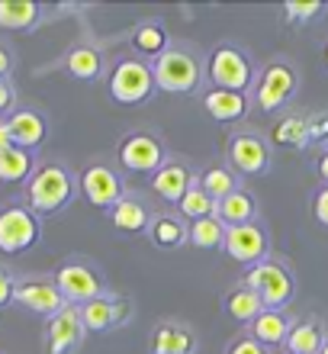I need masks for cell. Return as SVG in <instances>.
I'll list each match as a JSON object with an SVG mask.
<instances>
[{"mask_svg":"<svg viewBox=\"0 0 328 354\" xmlns=\"http://www.w3.org/2000/svg\"><path fill=\"white\" fill-rule=\"evenodd\" d=\"M77 194V177L58 165V161H46L32 171L26 180V203L36 216H52L58 209H65Z\"/></svg>","mask_w":328,"mask_h":354,"instance_id":"6da1fadb","label":"cell"},{"mask_svg":"<svg viewBox=\"0 0 328 354\" xmlns=\"http://www.w3.org/2000/svg\"><path fill=\"white\" fill-rule=\"evenodd\" d=\"M65 71L71 77H77V81H97V77L104 75V55H100V48L87 46V42L75 46L65 55Z\"/></svg>","mask_w":328,"mask_h":354,"instance_id":"484cf974","label":"cell"},{"mask_svg":"<svg viewBox=\"0 0 328 354\" xmlns=\"http://www.w3.org/2000/svg\"><path fill=\"white\" fill-rule=\"evenodd\" d=\"M296 319H290L287 309H264L261 316L248 326V335L264 348H283L290 338V328Z\"/></svg>","mask_w":328,"mask_h":354,"instance_id":"ac0fdd59","label":"cell"},{"mask_svg":"<svg viewBox=\"0 0 328 354\" xmlns=\"http://www.w3.org/2000/svg\"><path fill=\"white\" fill-rule=\"evenodd\" d=\"M23 309L36 313V316H58L68 306V299L61 297L55 277H29L23 283H17V297H13Z\"/></svg>","mask_w":328,"mask_h":354,"instance_id":"4fadbf2b","label":"cell"},{"mask_svg":"<svg viewBox=\"0 0 328 354\" xmlns=\"http://www.w3.org/2000/svg\"><path fill=\"white\" fill-rule=\"evenodd\" d=\"M225 354H267V348L258 345L251 335H238L232 345L225 348Z\"/></svg>","mask_w":328,"mask_h":354,"instance_id":"d590c367","label":"cell"},{"mask_svg":"<svg viewBox=\"0 0 328 354\" xmlns=\"http://www.w3.org/2000/svg\"><path fill=\"white\" fill-rule=\"evenodd\" d=\"M187 232H190V223L180 213H155L151 216L148 235L158 248H180V245H187Z\"/></svg>","mask_w":328,"mask_h":354,"instance_id":"7402d4cb","label":"cell"},{"mask_svg":"<svg viewBox=\"0 0 328 354\" xmlns=\"http://www.w3.org/2000/svg\"><path fill=\"white\" fill-rule=\"evenodd\" d=\"M87 328L81 322V309L77 306H65L58 316L48 319L46 326V348L48 354H71L81 348Z\"/></svg>","mask_w":328,"mask_h":354,"instance_id":"5bb4252c","label":"cell"},{"mask_svg":"<svg viewBox=\"0 0 328 354\" xmlns=\"http://www.w3.org/2000/svg\"><path fill=\"white\" fill-rule=\"evenodd\" d=\"M32 155L26 149H17V145H10V149L0 151V180L3 184H17V180H29L32 177Z\"/></svg>","mask_w":328,"mask_h":354,"instance_id":"4dcf8cb0","label":"cell"},{"mask_svg":"<svg viewBox=\"0 0 328 354\" xmlns=\"http://www.w3.org/2000/svg\"><path fill=\"white\" fill-rule=\"evenodd\" d=\"M325 65H328V46H325Z\"/></svg>","mask_w":328,"mask_h":354,"instance_id":"ee69618b","label":"cell"},{"mask_svg":"<svg viewBox=\"0 0 328 354\" xmlns=\"http://www.w3.org/2000/svg\"><path fill=\"white\" fill-rule=\"evenodd\" d=\"M325 13V3L322 0H287L283 3V17L290 19L293 26H306L309 19L322 17Z\"/></svg>","mask_w":328,"mask_h":354,"instance_id":"836d02e7","label":"cell"},{"mask_svg":"<svg viewBox=\"0 0 328 354\" xmlns=\"http://www.w3.org/2000/svg\"><path fill=\"white\" fill-rule=\"evenodd\" d=\"M151 354H193L197 351V335L187 322H177V319H164L155 326L148 342Z\"/></svg>","mask_w":328,"mask_h":354,"instance_id":"e0dca14e","label":"cell"},{"mask_svg":"<svg viewBox=\"0 0 328 354\" xmlns=\"http://www.w3.org/2000/svg\"><path fill=\"white\" fill-rule=\"evenodd\" d=\"M10 103H13V87L7 81H0V110H7Z\"/></svg>","mask_w":328,"mask_h":354,"instance_id":"ab89813d","label":"cell"},{"mask_svg":"<svg viewBox=\"0 0 328 354\" xmlns=\"http://www.w3.org/2000/svg\"><path fill=\"white\" fill-rule=\"evenodd\" d=\"M325 338H328V332L322 328L319 319H296L283 351L287 354H319L322 345H325Z\"/></svg>","mask_w":328,"mask_h":354,"instance_id":"603a6c76","label":"cell"},{"mask_svg":"<svg viewBox=\"0 0 328 354\" xmlns=\"http://www.w3.org/2000/svg\"><path fill=\"white\" fill-rule=\"evenodd\" d=\"M155 84L164 93H193L203 81V62H200L187 46H171L161 58L151 62Z\"/></svg>","mask_w":328,"mask_h":354,"instance_id":"3957f363","label":"cell"},{"mask_svg":"<svg viewBox=\"0 0 328 354\" xmlns=\"http://www.w3.org/2000/svg\"><path fill=\"white\" fill-rule=\"evenodd\" d=\"M232 261L244 264V268H254V264L267 261L271 254V239H267V229L261 223H248V225H235L225 232V248H222Z\"/></svg>","mask_w":328,"mask_h":354,"instance_id":"7c38bea8","label":"cell"},{"mask_svg":"<svg viewBox=\"0 0 328 354\" xmlns=\"http://www.w3.org/2000/svg\"><path fill=\"white\" fill-rule=\"evenodd\" d=\"M316 174H319V180H325L328 187V149L319 155V161H316Z\"/></svg>","mask_w":328,"mask_h":354,"instance_id":"f35d334b","label":"cell"},{"mask_svg":"<svg viewBox=\"0 0 328 354\" xmlns=\"http://www.w3.org/2000/svg\"><path fill=\"white\" fill-rule=\"evenodd\" d=\"M273 142L277 145H287V149H306L309 145V126H306V116L300 113H290L277 122L273 129Z\"/></svg>","mask_w":328,"mask_h":354,"instance_id":"d6a6232c","label":"cell"},{"mask_svg":"<svg viewBox=\"0 0 328 354\" xmlns=\"http://www.w3.org/2000/svg\"><path fill=\"white\" fill-rule=\"evenodd\" d=\"M225 232H229V229L219 223V216L200 219V223H190L187 245H193L200 252H216V248H225Z\"/></svg>","mask_w":328,"mask_h":354,"instance_id":"f546056e","label":"cell"},{"mask_svg":"<svg viewBox=\"0 0 328 354\" xmlns=\"http://www.w3.org/2000/svg\"><path fill=\"white\" fill-rule=\"evenodd\" d=\"M219 223L225 229H235V225H248V223H258V203L248 190H235L232 196H225L219 203Z\"/></svg>","mask_w":328,"mask_h":354,"instance_id":"4316f807","label":"cell"},{"mask_svg":"<svg viewBox=\"0 0 328 354\" xmlns=\"http://www.w3.org/2000/svg\"><path fill=\"white\" fill-rule=\"evenodd\" d=\"M242 283L251 287L264 299V309H287L293 293H296L293 270L283 261H277V258H267V261L254 264V268H244Z\"/></svg>","mask_w":328,"mask_h":354,"instance_id":"5b68a950","label":"cell"},{"mask_svg":"<svg viewBox=\"0 0 328 354\" xmlns=\"http://www.w3.org/2000/svg\"><path fill=\"white\" fill-rule=\"evenodd\" d=\"M306 126H309V145H322V142H328V110L306 116Z\"/></svg>","mask_w":328,"mask_h":354,"instance_id":"e575fe53","label":"cell"},{"mask_svg":"<svg viewBox=\"0 0 328 354\" xmlns=\"http://www.w3.org/2000/svg\"><path fill=\"white\" fill-rule=\"evenodd\" d=\"M312 216H316V223H319L322 229H328V187L325 184L316 190V200H312Z\"/></svg>","mask_w":328,"mask_h":354,"instance_id":"8d00e7d4","label":"cell"},{"mask_svg":"<svg viewBox=\"0 0 328 354\" xmlns=\"http://www.w3.org/2000/svg\"><path fill=\"white\" fill-rule=\"evenodd\" d=\"M319 354H328V338H325V345H322V351Z\"/></svg>","mask_w":328,"mask_h":354,"instance_id":"7bdbcfd3","label":"cell"},{"mask_svg":"<svg viewBox=\"0 0 328 354\" xmlns=\"http://www.w3.org/2000/svg\"><path fill=\"white\" fill-rule=\"evenodd\" d=\"M197 180H200V177L190 171L187 161L168 158V161H164V168H161L158 174H151V190H155V196H158V200L177 206L180 200L190 194V187L197 184Z\"/></svg>","mask_w":328,"mask_h":354,"instance_id":"9a60e30c","label":"cell"},{"mask_svg":"<svg viewBox=\"0 0 328 354\" xmlns=\"http://www.w3.org/2000/svg\"><path fill=\"white\" fill-rule=\"evenodd\" d=\"M52 277H55L61 297L68 299V306H84V303H90V299L106 293L104 277H100L87 261H65Z\"/></svg>","mask_w":328,"mask_h":354,"instance_id":"9c48e42d","label":"cell"},{"mask_svg":"<svg viewBox=\"0 0 328 354\" xmlns=\"http://www.w3.org/2000/svg\"><path fill=\"white\" fill-rule=\"evenodd\" d=\"M177 213L184 216L187 223H200V219H213V216L219 213V203L200 187V180H197V184L190 187V194L177 203Z\"/></svg>","mask_w":328,"mask_h":354,"instance_id":"1f68e13d","label":"cell"},{"mask_svg":"<svg viewBox=\"0 0 328 354\" xmlns=\"http://www.w3.org/2000/svg\"><path fill=\"white\" fill-rule=\"evenodd\" d=\"M10 68H13V58L7 48H0V81H3V75H10Z\"/></svg>","mask_w":328,"mask_h":354,"instance_id":"b9f144b4","label":"cell"},{"mask_svg":"<svg viewBox=\"0 0 328 354\" xmlns=\"http://www.w3.org/2000/svg\"><path fill=\"white\" fill-rule=\"evenodd\" d=\"M7 122H10V136H13V145H17V149L32 151V149H39V145L46 142L48 126H46V120H42V113L17 110Z\"/></svg>","mask_w":328,"mask_h":354,"instance_id":"44dd1931","label":"cell"},{"mask_svg":"<svg viewBox=\"0 0 328 354\" xmlns=\"http://www.w3.org/2000/svg\"><path fill=\"white\" fill-rule=\"evenodd\" d=\"M206 81L209 87L219 91H235V93H251L258 71H254L248 52L232 42H219L206 58Z\"/></svg>","mask_w":328,"mask_h":354,"instance_id":"7a4b0ae2","label":"cell"},{"mask_svg":"<svg viewBox=\"0 0 328 354\" xmlns=\"http://www.w3.org/2000/svg\"><path fill=\"white\" fill-rule=\"evenodd\" d=\"M155 87H158L155 84V71H151V65L139 55L119 58V62L113 65L110 77H106V91H110V97L116 103H122V106H139V103H145Z\"/></svg>","mask_w":328,"mask_h":354,"instance_id":"277c9868","label":"cell"},{"mask_svg":"<svg viewBox=\"0 0 328 354\" xmlns=\"http://www.w3.org/2000/svg\"><path fill=\"white\" fill-rule=\"evenodd\" d=\"M116 158L129 174H158L164 168V161H168V151H164V142L155 132L139 129L119 139Z\"/></svg>","mask_w":328,"mask_h":354,"instance_id":"52a82bcc","label":"cell"},{"mask_svg":"<svg viewBox=\"0 0 328 354\" xmlns=\"http://www.w3.org/2000/svg\"><path fill=\"white\" fill-rule=\"evenodd\" d=\"M296 87H300V75L290 62H271L258 71V81H254L251 91V103L261 113H273L283 110L287 103L296 97Z\"/></svg>","mask_w":328,"mask_h":354,"instance_id":"8992f818","label":"cell"},{"mask_svg":"<svg viewBox=\"0 0 328 354\" xmlns=\"http://www.w3.org/2000/svg\"><path fill=\"white\" fill-rule=\"evenodd\" d=\"M222 309L235 319V322H242V326H251L254 319L264 313V299L258 297L251 287L238 283V287H232V290H229V293L222 297Z\"/></svg>","mask_w":328,"mask_h":354,"instance_id":"d4e9b609","label":"cell"},{"mask_svg":"<svg viewBox=\"0 0 328 354\" xmlns=\"http://www.w3.org/2000/svg\"><path fill=\"white\" fill-rule=\"evenodd\" d=\"M110 223H113V229H119V232H126V235H139V232H148L151 213L142 196L126 194L119 203L110 209Z\"/></svg>","mask_w":328,"mask_h":354,"instance_id":"ffe728a7","label":"cell"},{"mask_svg":"<svg viewBox=\"0 0 328 354\" xmlns=\"http://www.w3.org/2000/svg\"><path fill=\"white\" fill-rule=\"evenodd\" d=\"M200 187H203L216 203H222L225 196H232L235 190H242V187H238V174H235L229 165H209V168L200 174Z\"/></svg>","mask_w":328,"mask_h":354,"instance_id":"f1b7e54d","label":"cell"},{"mask_svg":"<svg viewBox=\"0 0 328 354\" xmlns=\"http://www.w3.org/2000/svg\"><path fill=\"white\" fill-rule=\"evenodd\" d=\"M132 48L139 52V58H161L164 52L171 48V36L168 29L161 26L158 19H145V23H139V26L132 29Z\"/></svg>","mask_w":328,"mask_h":354,"instance_id":"cb8c5ba5","label":"cell"},{"mask_svg":"<svg viewBox=\"0 0 328 354\" xmlns=\"http://www.w3.org/2000/svg\"><path fill=\"white\" fill-rule=\"evenodd\" d=\"M81 309V322H84L87 332H110V328L122 326L129 319V303L116 293H104V297L90 299Z\"/></svg>","mask_w":328,"mask_h":354,"instance_id":"2e32d148","label":"cell"},{"mask_svg":"<svg viewBox=\"0 0 328 354\" xmlns=\"http://www.w3.org/2000/svg\"><path fill=\"white\" fill-rule=\"evenodd\" d=\"M225 155L232 171L242 177H258L271 168V149L258 132H235L225 145Z\"/></svg>","mask_w":328,"mask_h":354,"instance_id":"8fae6325","label":"cell"},{"mask_svg":"<svg viewBox=\"0 0 328 354\" xmlns=\"http://www.w3.org/2000/svg\"><path fill=\"white\" fill-rule=\"evenodd\" d=\"M203 110L216 122H238L251 110V93H235V91L209 87V91L203 93Z\"/></svg>","mask_w":328,"mask_h":354,"instance_id":"d6986e66","label":"cell"},{"mask_svg":"<svg viewBox=\"0 0 328 354\" xmlns=\"http://www.w3.org/2000/svg\"><path fill=\"white\" fill-rule=\"evenodd\" d=\"M77 190H81V196H84L90 206L106 209V213H110L113 206L126 196L119 174H116L110 165H104V161H90V165L81 171V177H77Z\"/></svg>","mask_w":328,"mask_h":354,"instance_id":"30bf717a","label":"cell"},{"mask_svg":"<svg viewBox=\"0 0 328 354\" xmlns=\"http://www.w3.org/2000/svg\"><path fill=\"white\" fill-rule=\"evenodd\" d=\"M39 216L29 206H3L0 209V252L19 254L39 242Z\"/></svg>","mask_w":328,"mask_h":354,"instance_id":"ba28073f","label":"cell"},{"mask_svg":"<svg viewBox=\"0 0 328 354\" xmlns=\"http://www.w3.org/2000/svg\"><path fill=\"white\" fill-rule=\"evenodd\" d=\"M10 145H13V136H10V122L0 120V151L10 149Z\"/></svg>","mask_w":328,"mask_h":354,"instance_id":"60d3db41","label":"cell"},{"mask_svg":"<svg viewBox=\"0 0 328 354\" xmlns=\"http://www.w3.org/2000/svg\"><path fill=\"white\" fill-rule=\"evenodd\" d=\"M17 297V280L3 264H0V306H7L10 299Z\"/></svg>","mask_w":328,"mask_h":354,"instance_id":"74e56055","label":"cell"},{"mask_svg":"<svg viewBox=\"0 0 328 354\" xmlns=\"http://www.w3.org/2000/svg\"><path fill=\"white\" fill-rule=\"evenodd\" d=\"M42 3L36 0H0V26L3 29H32L42 19Z\"/></svg>","mask_w":328,"mask_h":354,"instance_id":"83f0119b","label":"cell"}]
</instances>
